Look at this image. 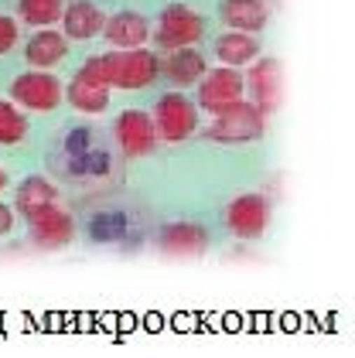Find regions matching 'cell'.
I'll list each match as a JSON object with an SVG mask.
<instances>
[{
  "label": "cell",
  "instance_id": "cell-14",
  "mask_svg": "<svg viewBox=\"0 0 355 358\" xmlns=\"http://www.w3.org/2000/svg\"><path fill=\"white\" fill-rule=\"evenodd\" d=\"M209 246V229L195 222H171L161 229V249L171 256H191Z\"/></svg>",
  "mask_w": 355,
  "mask_h": 358
},
{
  "label": "cell",
  "instance_id": "cell-17",
  "mask_svg": "<svg viewBox=\"0 0 355 358\" xmlns=\"http://www.w3.org/2000/svg\"><path fill=\"white\" fill-rule=\"evenodd\" d=\"M216 55L222 58V65L239 69V65H246V62H253V58L260 55V45H256V38L246 34V31H225L216 41Z\"/></svg>",
  "mask_w": 355,
  "mask_h": 358
},
{
  "label": "cell",
  "instance_id": "cell-7",
  "mask_svg": "<svg viewBox=\"0 0 355 358\" xmlns=\"http://www.w3.org/2000/svg\"><path fill=\"white\" fill-rule=\"evenodd\" d=\"M27 225H31V239L45 249L69 246L72 236H76V222H72V215L62 212V208H55V205H45V208L31 212V215H27Z\"/></svg>",
  "mask_w": 355,
  "mask_h": 358
},
{
  "label": "cell",
  "instance_id": "cell-5",
  "mask_svg": "<svg viewBox=\"0 0 355 358\" xmlns=\"http://www.w3.org/2000/svg\"><path fill=\"white\" fill-rule=\"evenodd\" d=\"M195 85H198V106L209 110L212 116L222 113L225 106H232V103H239V99H243V89H246L243 76H239L236 69H229V65L205 72Z\"/></svg>",
  "mask_w": 355,
  "mask_h": 358
},
{
  "label": "cell",
  "instance_id": "cell-3",
  "mask_svg": "<svg viewBox=\"0 0 355 358\" xmlns=\"http://www.w3.org/2000/svg\"><path fill=\"white\" fill-rule=\"evenodd\" d=\"M202 31H205V21H202V14H195L188 3H171V7H164V14L158 17V45L161 48H191L198 38H202Z\"/></svg>",
  "mask_w": 355,
  "mask_h": 358
},
{
  "label": "cell",
  "instance_id": "cell-6",
  "mask_svg": "<svg viewBox=\"0 0 355 358\" xmlns=\"http://www.w3.org/2000/svg\"><path fill=\"white\" fill-rule=\"evenodd\" d=\"M11 96L18 106H27V110L38 113H52L58 103H62V85L55 76H48L45 69H34V72H25L11 83Z\"/></svg>",
  "mask_w": 355,
  "mask_h": 358
},
{
  "label": "cell",
  "instance_id": "cell-4",
  "mask_svg": "<svg viewBox=\"0 0 355 358\" xmlns=\"http://www.w3.org/2000/svg\"><path fill=\"white\" fill-rule=\"evenodd\" d=\"M154 130L164 140H185L198 130V110L181 92H164L154 106Z\"/></svg>",
  "mask_w": 355,
  "mask_h": 358
},
{
  "label": "cell",
  "instance_id": "cell-13",
  "mask_svg": "<svg viewBox=\"0 0 355 358\" xmlns=\"http://www.w3.org/2000/svg\"><path fill=\"white\" fill-rule=\"evenodd\" d=\"M218 17L225 21V28L253 34V31L267 28V3L263 0H222Z\"/></svg>",
  "mask_w": 355,
  "mask_h": 358
},
{
  "label": "cell",
  "instance_id": "cell-12",
  "mask_svg": "<svg viewBox=\"0 0 355 358\" xmlns=\"http://www.w3.org/2000/svg\"><path fill=\"white\" fill-rule=\"evenodd\" d=\"M62 21H65V38L89 41V38H96V34L103 31L106 14H103L96 3H89V0H72V3L62 10Z\"/></svg>",
  "mask_w": 355,
  "mask_h": 358
},
{
  "label": "cell",
  "instance_id": "cell-1",
  "mask_svg": "<svg viewBox=\"0 0 355 358\" xmlns=\"http://www.w3.org/2000/svg\"><path fill=\"white\" fill-rule=\"evenodd\" d=\"M79 72L103 85L116 89H144L158 79L161 62L147 48H123V52H106V55H92Z\"/></svg>",
  "mask_w": 355,
  "mask_h": 358
},
{
  "label": "cell",
  "instance_id": "cell-10",
  "mask_svg": "<svg viewBox=\"0 0 355 358\" xmlns=\"http://www.w3.org/2000/svg\"><path fill=\"white\" fill-rule=\"evenodd\" d=\"M243 83L249 85V96H253V106L256 110L260 113L277 110V103H280V65L273 58L256 62L253 72H249V79H243Z\"/></svg>",
  "mask_w": 355,
  "mask_h": 358
},
{
  "label": "cell",
  "instance_id": "cell-19",
  "mask_svg": "<svg viewBox=\"0 0 355 358\" xmlns=\"http://www.w3.org/2000/svg\"><path fill=\"white\" fill-rule=\"evenodd\" d=\"M55 198H58V192H55L52 181H45V178H27V181H21V188H18V208H21L25 215H31V212H38V208H45V205H55Z\"/></svg>",
  "mask_w": 355,
  "mask_h": 358
},
{
  "label": "cell",
  "instance_id": "cell-9",
  "mask_svg": "<svg viewBox=\"0 0 355 358\" xmlns=\"http://www.w3.org/2000/svg\"><path fill=\"white\" fill-rule=\"evenodd\" d=\"M116 140H120V147H123L130 157H144V154H151V150H154V143H158L154 120H151L147 113H140V110L120 113V120H116Z\"/></svg>",
  "mask_w": 355,
  "mask_h": 358
},
{
  "label": "cell",
  "instance_id": "cell-11",
  "mask_svg": "<svg viewBox=\"0 0 355 358\" xmlns=\"http://www.w3.org/2000/svg\"><path fill=\"white\" fill-rule=\"evenodd\" d=\"M103 34H106L109 45H116V48H140L151 38V21L144 14H137V10H120V14L106 17Z\"/></svg>",
  "mask_w": 355,
  "mask_h": 358
},
{
  "label": "cell",
  "instance_id": "cell-23",
  "mask_svg": "<svg viewBox=\"0 0 355 358\" xmlns=\"http://www.w3.org/2000/svg\"><path fill=\"white\" fill-rule=\"evenodd\" d=\"M11 229H14V212L7 205H0V236H7Z\"/></svg>",
  "mask_w": 355,
  "mask_h": 358
},
{
  "label": "cell",
  "instance_id": "cell-24",
  "mask_svg": "<svg viewBox=\"0 0 355 358\" xmlns=\"http://www.w3.org/2000/svg\"><path fill=\"white\" fill-rule=\"evenodd\" d=\"M4 185H7V174H4V171H0V192H4Z\"/></svg>",
  "mask_w": 355,
  "mask_h": 358
},
{
  "label": "cell",
  "instance_id": "cell-18",
  "mask_svg": "<svg viewBox=\"0 0 355 358\" xmlns=\"http://www.w3.org/2000/svg\"><path fill=\"white\" fill-rule=\"evenodd\" d=\"M164 72H167L171 83H178L185 89V85H195L205 76V58L195 48H174V55L164 62Z\"/></svg>",
  "mask_w": 355,
  "mask_h": 358
},
{
  "label": "cell",
  "instance_id": "cell-15",
  "mask_svg": "<svg viewBox=\"0 0 355 358\" xmlns=\"http://www.w3.org/2000/svg\"><path fill=\"white\" fill-rule=\"evenodd\" d=\"M65 55H69V38L58 34V31H48V28L31 34L25 45V58L31 69H52V65H58Z\"/></svg>",
  "mask_w": 355,
  "mask_h": 358
},
{
  "label": "cell",
  "instance_id": "cell-16",
  "mask_svg": "<svg viewBox=\"0 0 355 358\" xmlns=\"http://www.w3.org/2000/svg\"><path fill=\"white\" fill-rule=\"evenodd\" d=\"M69 103L79 113H103L109 106V85L89 79L85 72H79L72 85H69Z\"/></svg>",
  "mask_w": 355,
  "mask_h": 358
},
{
  "label": "cell",
  "instance_id": "cell-2",
  "mask_svg": "<svg viewBox=\"0 0 355 358\" xmlns=\"http://www.w3.org/2000/svg\"><path fill=\"white\" fill-rule=\"evenodd\" d=\"M267 134V113H260L253 103H232L216 113V123L205 130V137L216 143H249Z\"/></svg>",
  "mask_w": 355,
  "mask_h": 358
},
{
  "label": "cell",
  "instance_id": "cell-21",
  "mask_svg": "<svg viewBox=\"0 0 355 358\" xmlns=\"http://www.w3.org/2000/svg\"><path fill=\"white\" fill-rule=\"evenodd\" d=\"M27 134V120L25 113L18 110L14 103H7V99H0V143H21Z\"/></svg>",
  "mask_w": 355,
  "mask_h": 358
},
{
  "label": "cell",
  "instance_id": "cell-20",
  "mask_svg": "<svg viewBox=\"0 0 355 358\" xmlns=\"http://www.w3.org/2000/svg\"><path fill=\"white\" fill-rule=\"evenodd\" d=\"M21 21L34 24V28H48L62 17L65 10V0H21Z\"/></svg>",
  "mask_w": 355,
  "mask_h": 358
},
{
  "label": "cell",
  "instance_id": "cell-8",
  "mask_svg": "<svg viewBox=\"0 0 355 358\" xmlns=\"http://www.w3.org/2000/svg\"><path fill=\"white\" fill-rule=\"evenodd\" d=\"M225 225H229V232H236V236H243V239L260 236V232L270 225V201L260 198V194L236 198V201L225 208Z\"/></svg>",
  "mask_w": 355,
  "mask_h": 358
},
{
  "label": "cell",
  "instance_id": "cell-22",
  "mask_svg": "<svg viewBox=\"0 0 355 358\" xmlns=\"http://www.w3.org/2000/svg\"><path fill=\"white\" fill-rule=\"evenodd\" d=\"M18 45V21L0 14V55H7Z\"/></svg>",
  "mask_w": 355,
  "mask_h": 358
}]
</instances>
